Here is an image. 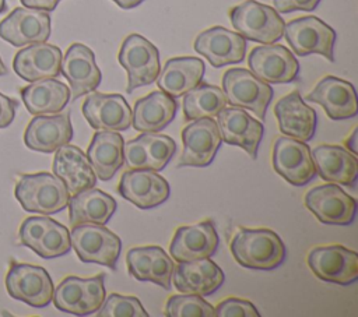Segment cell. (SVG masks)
<instances>
[{
	"label": "cell",
	"instance_id": "1",
	"mask_svg": "<svg viewBox=\"0 0 358 317\" xmlns=\"http://www.w3.org/2000/svg\"><path fill=\"white\" fill-rule=\"evenodd\" d=\"M231 251L239 265L252 270H274L285 260L282 239L266 228H241L231 242Z\"/></svg>",
	"mask_w": 358,
	"mask_h": 317
},
{
	"label": "cell",
	"instance_id": "2",
	"mask_svg": "<svg viewBox=\"0 0 358 317\" xmlns=\"http://www.w3.org/2000/svg\"><path fill=\"white\" fill-rule=\"evenodd\" d=\"M14 196L24 211L42 215L63 211L70 200L64 183L49 172L21 175L15 183Z\"/></svg>",
	"mask_w": 358,
	"mask_h": 317
},
{
	"label": "cell",
	"instance_id": "3",
	"mask_svg": "<svg viewBox=\"0 0 358 317\" xmlns=\"http://www.w3.org/2000/svg\"><path fill=\"white\" fill-rule=\"evenodd\" d=\"M229 20L235 31L246 40L268 45L278 42L284 35L285 22L280 13L256 0H246L232 7Z\"/></svg>",
	"mask_w": 358,
	"mask_h": 317
},
{
	"label": "cell",
	"instance_id": "4",
	"mask_svg": "<svg viewBox=\"0 0 358 317\" xmlns=\"http://www.w3.org/2000/svg\"><path fill=\"white\" fill-rule=\"evenodd\" d=\"M103 282L105 274L92 278L66 277L55 288L52 302L57 310L69 314L88 316L96 313L106 296Z\"/></svg>",
	"mask_w": 358,
	"mask_h": 317
},
{
	"label": "cell",
	"instance_id": "5",
	"mask_svg": "<svg viewBox=\"0 0 358 317\" xmlns=\"http://www.w3.org/2000/svg\"><path fill=\"white\" fill-rule=\"evenodd\" d=\"M222 91L227 103L253 112L260 120L266 117L273 99V88L246 68H228L222 75Z\"/></svg>",
	"mask_w": 358,
	"mask_h": 317
},
{
	"label": "cell",
	"instance_id": "6",
	"mask_svg": "<svg viewBox=\"0 0 358 317\" xmlns=\"http://www.w3.org/2000/svg\"><path fill=\"white\" fill-rule=\"evenodd\" d=\"M71 247L83 263H95L116 270L122 240L105 225L81 223L71 226Z\"/></svg>",
	"mask_w": 358,
	"mask_h": 317
},
{
	"label": "cell",
	"instance_id": "7",
	"mask_svg": "<svg viewBox=\"0 0 358 317\" xmlns=\"http://www.w3.org/2000/svg\"><path fill=\"white\" fill-rule=\"evenodd\" d=\"M117 59L127 71L126 91L129 94L136 88L152 84L161 71L157 46L138 34H130L124 38Z\"/></svg>",
	"mask_w": 358,
	"mask_h": 317
},
{
	"label": "cell",
	"instance_id": "8",
	"mask_svg": "<svg viewBox=\"0 0 358 317\" xmlns=\"http://www.w3.org/2000/svg\"><path fill=\"white\" fill-rule=\"evenodd\" d=\"M6 289L8 295L35 309L46 307L53 299V282L49 272L27 263L11 261L6 274Z\"/></svg>",
	"mask_w": 358,
	"mask_h": 317
},
{
	"label": "cell",
	"instance_id": "9",
	"mask_svg": "<svg viewBox=\"0 0 358 317\" xmlns=\"http://www.w3.org/2000/svg\"><path fill=\"white\" fill-rule=\"evenodd\" d=\"M284 36L298 56L316 53L334 61L336 31L320 18L306 15L291 20L284 27Z\"/></svg>",
	"mask_w": 358,
	"mask_h": 317
},
{
	"label": "cell",
	"instance_id": "10",
	"mask_svg": "<svg viewBox=\"0 0 358 317\" xmlns=\"http://www.w3.org/2000/svg\"><path fill=\"white\" fill-rule=\"evenodd\" d=\"M271 163L274 170L295 187L308 184L317 175L309 145L287 135L275 138Z\"/></svg>",
	"mask_w": 358,
	"mask_h": 317
},
{
	"label": "cell",
	"instance_id": "11",
	"mask_svg": "<svg viewBox=\"0 0 358 317\" xmlns=\"http://www.w3.org/2000/svg\"><path fill=\"white\" fill-rule=\"evenodd\" d=\"M310 271L324 282L351 285L358 279V254L344 246H319L309 251Z\"/></svg>",
	"mask_w": 358,
	"mask_h": 317
},
{
	"label": "cell",
	"instance_id": "12",
	"mask_svg": "<svg viewBox=\"0 0 358 317\" xmlns=\"http://www.w3.org/2000/svg\"><path fill=\"white\" fill-rule=\"evenodd\" d=\"M183 151L178 166L206 168L208 166L221 147V137L217 121L213 117H201L189 121L182 130Z\"/></svg>",
	"mask_w": 358,
	"mask_h": 317
},
{
	"label": "cell",
	"instance_id": "13",
	"mask_svg": "<svg viewBox=\"0 0 358 317\" xmlns=\"http://www.w3.org/2000/svg\"><path fill=\"white\" fill-rule=\"evenodd\" d=\"M305 207L327 225H350L357 214V201L336 183L320 184L306 191Z\"/></svg>",
	"mask_w": 358,
	"mask_h": 317
},
{
	"label": "cell",
	"instance_id": "14",
	"mask_svg": "<svg viewBox=\"0 0 358 317\" xmlns=\"http://www.w3.org/2000/svg\"><path fill=\"white\" fill-rule=\"evenodd\" d=\"M52 25L48 11L28 7H15L0 21V38L15 47L46 42Z\"/></svg>",
	"mask_w": 358,
	"mask_h": 317
},
{
	"label": "cell",
	"instance_id": "15",
	"mask_svg": "<svg viewBox=\"0 0 358 317\" xmlns=\"http://www.w3.org/2000/svg\"><path fill=\"white\" fill-rule=\"evenodd\" d=\"M250 71L267 84H287L298 78L299 63L282 45L256 46L248 56Z\"/></svg>",
	"mask_w": 358,
	"mask_h": 317
},
{
	"label": "cell",
	"instance_id": "16",
	"mask_svg": "<svg viewBox=\"0 0 358 317\" xmlns=\"http://www.w3.org/2000/svg\"><path fill=\"white\" fill-rule=\"evenodd\" d=\"M119 194L140 209H151L165 202L171 194L169 183L152 169L126 170L117 186Z\"/></svg>",
	"mask_w": 358,
	"mask_h": 317
},
{
	"label": "cell",
	"instance_id": "17",
	"mask_svg": "<svg viewBox=\"0 0 358 317\" xmlns=\"http://www.w3.org/2000/svg\"><path fill=\"white\" fill-rule=\"evenodd\" d=\"M215 117L221 141L241 147L252 159H256L264 133L263 123L236 106H225Z\"/></svg>",
	"mask_w": 358,
	"mask_h": 317
},
{
	"label": "cell",
	"instance_id": "18",
	"mask_svg": "<svg viewBox=\"0 0 358 317\" xmlns=\"http://www.w3.org/2000/svg\"><path fill=\"white\" fill-rule=\"evenodd\" d=\"M194 50L204 56L215 68L243 61L246 39L224 27H213L200 32L193 43Z\"/></svg>",
	"mask_w": 358,
	"mask_h": 317
},
{
	"label": "cell",
	"instance_id": "19",
	"mask_svg": "<svg viewBox=\"0 0 358 317\" xmlns=\"http://www.w3.org/2000/svg\"><path fill=\"white\" fill-rule=\"evenodd\" d=\"M60 73L69 82L71 99L94 92L102 80V73L95 63L94 52L78 42L70 45L64 53Z\"/></svg>",
	"mask_w": 358,
	"mask_h": 317
},
{
	"label": "cell",
	"instance_id": "20",
	"mask_svg": "<svg viewBox=\"0 0 358 317\" xmlns=\"http://www.w3.org/2000/svg\"><path fill=\"white\" fill-rule=\"evenodd\" d=\"M81 110L94 130L124 131L131 126V109L120 94L94 92L85 98Z\"/></svg>",
	"mask_w": 358,
	"mask_h": 317
},
{
	"label": "cell",
	"instance_id": "21",
	"mask_svg": "<svg viewBox=\"0 0 358 317\" xmlns=\"http://www.w3.org/2000/svg\"><path fill=\"white\" fill-rule=\"evenodd\" d=\"M220 244L215 225L211 219L179 226L169 244V254L178 263L211 257Z\"/></svg>",
	"mask_w": 358,
	"mask_h": 317
},
{
	"label": "cell",
	"instance_id": "22",
	"mask_svg": "<svg viewBox=\"0 0 358 317\" xmlns=\"http://www.w3.org/2000/svg\"><path fill=\"white\" fill-rule=\"evenodd\" d=\"M305 101L319 103L331 120H345L358 113L354 85L334 75L323 77L305 96Z\"/></svg>",
	"mask_w": 358,
	"mask_h": 317
},
{
	"label": "cell",
	"instance_id": "23",
	"mask_svg": "<svg viewBox=\"0 0 358 317\" xmlns=\"http://www.w3.org/2000/svg\"><path fill=\"white\" fill-rule=\"evenodd\" d=\"M73 138L70 112L55 115H36L24 133L25 145L36 152L52 154L69 144Z\"/></svg>",
	"mask_w": 358,
	"mask_h": 317
},
{
	"label": "cell",
	"instance_id": "24",
	"mask_svg": "<svg viewBox=\"0 0 358 317\" xmlns=\"http://www.w3.org/2000/svg\"><path fill=\"white\" fill-rule=\"evenodd\" d=\"M62 50L50 43H32L18 50L13 59L15 74L24 81L34 82L60 75Z\"/></svg>",
	"mask_w": 358,
	"mask_h": 317
},
{
	"label": "cell",
	"instance_id": "25",
	"mask_svg": "<svg viewBox=\"0 0 358 317\" xmlns=\"http://www.w3.org/2000/svg\"><path fill=\"white\" fill-rule=\"evenodd\" d=\"M173 286L180 293H194L200 296L213 295L224 281V271L210 257L193 261H180L172 274Z\"/></svg>",
	"mask_w": 358,
	"mask_h": 317
},
{
	"label": "cell",
	"instance_id": "26",
	"mask_svg": "<svg viewBox=\"0 0 358 317\" xmlns=\"http://www.w3.org/2000/svg\"><path fill=\"white\" fill-rule=\"evenodd\" d=\"M274 115L278 120V128L287 137L310 141L316 131V110L308 106L299 91L282 96L274 106Z\"/></svg>",
	"mask_w": 358,
	"mask_h": 317
},
{
	"label": "cell",
	"instance_id": "27",
	"mask_svg": "<svg viewBox=\"0 0 358 317\" xmlns=\"http://www.w3.org/2000/svg\"><path fill=\"white\" fill-rule=\"evenodd\" d=\"M52 170L64 186L67 187L70 196L78 191L95 187L96 175L90 163L87 154L81 148L66 144L55 151Z\"/></svg>",
	"mask_w": 358,
	"mask_h": 317
},
{
	"label": "cell",
	"instance_id": "28",
	"mask_svg": "<svg viewBox=\"0 0 358 317\" xmlns=\"http://www.w3.org/2000/svg\"><path fill=\"white\" fill-rule=\"evenodd\" d=\"M316 173L324 180L345 187H354L358 176V159L343 147L317 145L310 151Z\"/></svg>",
	"mask_w": 358,
	"mask_h": 317
},
{
	"label": "cell",
	"instance_id": "29",
	"mask_svg": "<svg viewBox=\"0 0 358 317\" xmlns=\"http://www.w3.org/2000/svg\"><path fill=\"white\" fill-rule=\"evenodd\" d=\"M178 102L164 91H152L140 98L131 110V124L140 133H158L175 119Z\"/></svg>",
	"mask_w": 358,
	"mask_h": 317
},
{
	"label": "cell",
	"instance_id": "30",
	"mask_svg": "<svg viewBox=\"0 0 358 317\" xmlns=\"http://www.w3.org/2000/svg\"><path fill=\"white\" fill-rule=\"evenodd\" d=\"M204 71L206 64L199 57H172L166 60L155 81L161 91L180 98L203 81Z\"/></svg>",
	"mask_w": 358,
	"mask_h": 317
},
{
	"label": "cell",
	"instance_id": "31",
	"mask_svg": "<svg viewBox=\"0 0 358 317\" xmlns=\"http://www.w3.org/2000/svg\"><path fill=\"white\" fill-rule=\"evenodd\" d=\"M20 95L27 110L34 116L60 113L71 99L70 88L56 78L34 81L22 87Z\"/></svg>",
	"mask_w": 358,
	"mask_h": 317
},
{
	"label": "cell",
	"instance_id": "32",
	"mask_svg": "<svg viewBox=\"0 0 358 317\" xmlns=\"http://www.w3.org/2000/svg\"><path fill=\"white\" fill-rule=\"evenodd\" d=\"M70 225L96 223L106 225L116 211V200L108 193L95 187L78 191L69 200Z\"/></svg>",
	"mask_w": 358,
	"mask_h": 317
},
{
	"label": "cell",
	"instance_id": "33",
	"mask_svg": "<svg viewBox=\"0 0 358 317\" xmlns=\"http://www.w3.org/2000/svg\"><path fill=\"white\" fill-rule=\"evenodd\" d=\"M123 135L117 131L98 130L88 145L87 156L96 179L110 180L123 166Z\"/></svg>",
	"mask_w": 358,
	"mask_h": 317
},
{
	"label": "cell",
	"instance_id": "34",
	"mask_svg": "<svg viewBox=\"0 0 358 317\" xmlns=\"http://www.w3.org/2000/svg\"><path fill=\"white\" fill-rule=\"evenodd\" d=\"M225 106L227 96L224 91L217 85L201 81L183 95V119L185 121H190L201 117H215Z\"/></svg>",
	"mask_w": 358,
	"mask_h": 317
},
{
	"label": "cell",
	"instance_id": "35",
	"mask_svg": "<svg viewBox=\"0 0 358 317\" xmlns=\"http://www.w3.org/2000/svg\"><path fill=\"white\" fill-rule=\"evenodd\" d=\"M164 314L168 317H214V307L200 295L182 293L168 299Z\"/></svg>",
	"mask_w": 358,
	"mask_h": 317
},
{
	"label": "cell",
	"instance_id": "36",
	"mask_svg": "<svg viewBox=\"0 0 358 317\" xmlns=\"http://www.w3.org/2000/svg\"><path fill=\"white\" fill-rule=\"evenodd\" d=\"M71 250L70 230L60 222L52 219L49 228L41 237L34 250L42 258H56L67 254Z\"/></svg>",
	"mask_w": 358,
	"mask_h": 317
},
{
	"label": "cell",
	"instance_id": "37",
	"mask_svg": "<svg viewBox=\"0 0 358 317\" xmlns=\"http://www.w3.org/2000/svg\"><path fill=\"white\" fill-rule=\"evenodd\" d=\"M138 138L147 148L148 156L152 162V169L157 172L162 170L176 152V142L169 135L159 133H141Z\"/></svg>",
	"mask_w": 358,
	"mask_h": 317
},
{
	"label": "cell",
	"instance_id": "38",
	"mask_svg": "<svg viewBox=\"0 0 358 317\" xmlns=\"http://www.w3.org/2000/svg\"><path fill=\"white\" fill-rule=\"evenodd\" d=\"M98 317H148L143 304L136 296H123L110 293L105 297L102 306L96 311Z\"/></svg>",
	"mask_w": 358,
	"mask_h": 317
},
{
	"label": "cell",
	"instance_id": "39",
	"mask_svg": "<svg viewBox=\"0 0 358 317\" xmlns=\"http://www.w3.org/2000/svg\"><path fill=\"white\" fill-rule=\"evenodd\" d=\"M173 270H175L173 258H171L169 254H166V251L162 247L154 246L152 260L150 267V281L169 290Z\"/></svg>",
	"mask_w": 358,
	"mask_h": 317
},
{
	"label": "cell",
	"instance_id": "40",
	"mask_svg": "<svg viewBox=\"0 0 358 317\" xmlns=\"http://www.w3.org/2000/svg\"><path fill=\"white\" fill-rule=\"evenodd\" d=\"M154 246L133 247L126 254V264L130 277L137 281H150V267L152 260Z\"/></svg>",
	"mask_w": 358,
	"mask_h": 317
},
{
	"label": "cell",
	"instance_id": "41",
	"mask_svg": "<svg viewBox=\"0 0 358 317\" xmlns=\"http://www.w3.org/2000/svg\"><path fill=\"white\" fill-rule=\"evenodd\" d=\"M52 222V218L43 215V216H28L22 221L20 230H18V240L20 244L29 247L31 250H35L41 237L46 232Z\"/></svg>",
	"mask_w": 358,
	"mask_h": 317
},
{
	"label": "cell",
	"instance_id": "42",
	"mask_svg": "<svg viewBox=\"0 0 358 317\" xmlns=\"http://www.w3.org/2000/svg\"><path fill=\"white\" fill-rule=\"evenodd\" d=\"M217 317H259L260 313L253 303L239 297H228L214 307Z\"/></svg>",
	"mask_w": 358,
	"mask_h": 317
},
{
	"label": "cell",
	"instance_id": "43",
	"mask_svg": "<svg viewBox=\"0 0 358 317\" xmlns=\"http://www.w3.org/2000/svg\"><path fill=\"white\" fill-rule=\"evenodd\" d=\"M123 158L126 166L130 169H152V162L148 156L147 148L138 137L124 142Z\"/></svg>",
	"mask_w": 358,
	"mask_h": 317
},
{
	"label": "cell",
	"instance_id": "44",
	"mask_svg": "<svg viewBox=\"0 0 358 317\" xmlns=\"http://www.w3.org/2000/svg\"><path fill=\"white\" fill-rule=\"evenodd\" d=\"M320 0H273L274 8L278 13L291 11H313Z\"/></svg>",
	"mask_w": 358,
	"mask_h": 317
},
{
	"label": "cell",
	"instance_id": "45",
	"mask_svg": "<svg viewBox=\"0 0 358 317\" xmlns=\"http://www.w3.org/2000/svg\"><path fill=\"white\" fill-rule=\"evenodd\" d=\"M18 105L17 99L0 92V128H6L14 121Z\"/></svg>",
	"mask_w": 358,
	"mask_h": 317
},
{
	"label": "cell",
	"instance_id": "46",
	"mask_svg": "<svg viewBox=\"0 0 358 317\" xmlns=\"http://www.w3.org/2000/svg\"><path fill=\"white\" fill-rule=\"evenodd\" d=\"M21 4L24 7H28V8H38V10H43V11H53L57 4L62 1V0H20Z\"/></svg>",
	"mask_w": 358,
	"mask_h": 317
},
{
	"label": "cell",
	"instance_id": "47",
	"mask_svg": "<svg viewBox=\"0 0 358 317\" xmlns=\"http://www.w3.org/2000/svg\"><path fill=\"white\" fill-rule=\"evenodd\" d=\"M357 131H358V128L355 127V128L352 130L351 135H350V137L345 140V142H344L345 149L350 151L352 155H357V154H358V151H357Z\"/></svg>",
	"mask_w": 358,
	"mask_h": 317
},
{
	"label": "cell",
	"instance_id": "48",
	"mask_svg": "<svg viewBox=\"0 0 358 317\" xmlns=\"http://www.w3.org/2000/svg\"><path fill=\"white\" fill-rule=\"evenodd\" d=\"M120 8H123V10H130V8H134V7H137L138 4H141L143 1H145V0H113Z\"/></svg>",
	"mask_w": 358,
	"mask_h": 317
},
{
	"label": "cell",
	"instance_id": "49",
	"mask_svg": "<svg viewBox=\"0 0 358 317\" xmlns=\"http://www.w3.org/2000/svg\"><path fill=\"white\" fill-rule=\"evenodd\" d=\"M8 71H7V67H6V64L3 63V60H1V57H0V77L1 75H6Z\"/></svg>",
	"mask_w": 358,
	"mask_h": 317
},
{
	"label": "cell",
	"instance_id": "50",
	"mask_svg": "<svg viewBox=\"0 0 358 317\" xmlns=\"http://www.w3.org/2000/svg\"><path fill=\"white\" fill-rule=\"evenodd\" d=\"M4 11H7V1L6 0H0V14H3Z\"/></svg>",
	"mask_w": 358,
	"mask_h": 317
}]
</instances>
